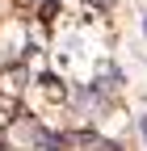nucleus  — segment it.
Returning a JSON list of instances; mask_svg holds the SVG:
<instances>
[{
  "instance_id": "obj_1",
  "label": "nucleus",
  "mask_w": 147,
  "mask_h": 151,
  "mask_svg": "<svg viewBox=\"0 0 147 151\" xmlns=\"http://www.w3.org/2000/svg\"><path fill=\"white\" fill-rule=\"evenodd\" d=\"M139 130H143V139H147V118H143V122H139Z\"/></svg>"
}]
</instances>
